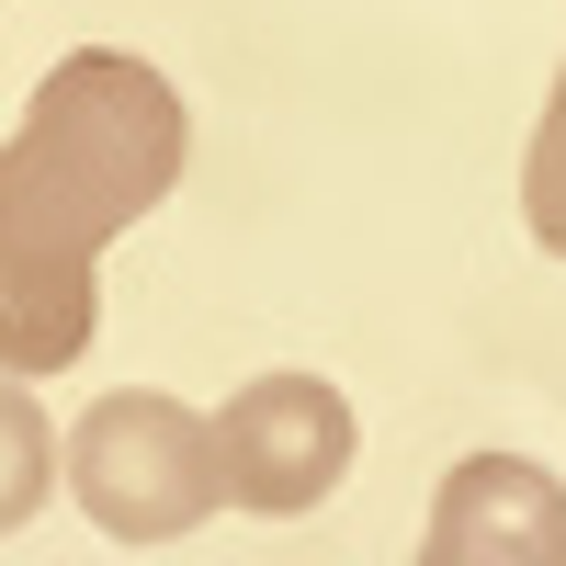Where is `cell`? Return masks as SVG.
<instances>
[{"mask_svg": "<svg viewBox=\"0 0 566 566\" xmlns=\"http://www.w3.org/2000/svg\"><path fill=\"white\" fill-rule=\"evenodd\" d=\"M193 159L181 91L125 45H69L0 148V374H69L103 328V250Z\"/></svg>", "mask_w": 566, "mask_h": 566, "instance_id": "cell-1", "label": "cell"}, {"mask_svg": "<svg viewBox=\"0 0 566 566\" xmlns=\"http://www.w3.org/2000/svg\"><path fill=\"white\" fill-rule=\"evenodd\" d=\"M69 499L103 522L114 544H181L227 510V464H216V419H193L159 386L91 397L69 431Z\"/></svg>", "mask_w": 566, "mask_h": 566, "instance_id": "cell-2", "label": "cell"}, {"mask_svg": "<svg viewBox=\"0 0 566 566\" xmlns=\"http://www.w3.org/2000/svg\"><path fill=\"white\" fill-rule=\"evenodd\" d=\"M363 419L328 374H261V386L227 397L216 419V464H227V510H261V522H306V510L352 476Z\"/></svg>", "mask_w": 566, "mask_h": 566, "instance_id": "cell-3", "label": "cell"}, {"mask_svg": "<svg viewBox=\"0 0 566 566\" xmlns=\"http://www.w3.org/2000/svg\"><path fill=\"white\" fill-rule=\"evenodd\" d=\"M419 566H566V476L533 453H464L431 488Z\"/></svg>", "mask_w": 566, "mask_h": 566, "instance_id": "cell-4", "label": "cell"}, {"mask_svg": "<svg viewBox=\"0 0 566 566\" xmlns=\"http://www.w3.org/2000/svg\"><path fill=\"white\" fill-rule=\"evenodd\" d=\"M57 476H69V442L45 431V408L12 386V374H0V533H23Z\"/></svg>", "mask_w": 566, "mask_h": 566, "instance_id": "cell-5", "label": "cell"}, {"mask_svg": "<svg viewBox=\"0 0 566 566\" xmlns=\"http://www.w3.org/2000/svg\"><path fill=\"white\" fill-rule=\"evenodd\" d=\"M522 216H533V239L566 261V69L544 91V125H533V159H522Z\"/></svg>", "mask_w": 566, "mask_h": 566, "instance_id": "cell-6", "label": "cell"}]
</instances>
